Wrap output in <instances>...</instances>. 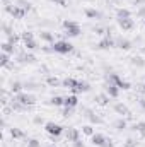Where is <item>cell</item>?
<instances>
[{"mask_svg":"<svg viewBox=\"0 0 145 147\" xmlns=\"http://www.w3.org/2000/svg\"><path fill=\"white\" fill-rule=\"evenodd\" d=\"M87 116H89V120H91L92 123H101V118H97L92 111H87Z\"/></svg>","mask_w":145,"mask_h":147,"instance_id":"1f68e13d","label":"cell"},{"mask_svg":"<svg viewBox=\"0 0 145 147\" xmlns=\"http://www.w3.org/2000/svg\"><path fill=\"white\" fill-rule=\"evenodd\" d=\"M133 130H137L140 135H144V137H145V121H138V123H135Z\"/></svg>","mask_w":145,"mask_h":147,"instance_id":"7402d4cb","label":"cell"},{"mask_svg":"<svg viewBox=\"0 0 145 147\" xmlns=\"http://www.w3.org/2000/svg\"><path fill=\"white\" fill-rule=\"evenodd\" d=\"M44 130L51 135V137H60L62 134H63V127L62 125H58V123H55V121H48L46 125H44Z\"/></svg>","mask_w":145,"mask_h":147,"instance_id":"277c9868","label":"cell"},{"mask_svg":"<svg viewBox=\"0 0 145 147\" xmlns=\"http://www.w3.org/2000/svg\"><path fill=\"white\" fill-rule=\"evenodd\" d=\"M125 147H137V142H135L133 139H128L126 144H125Z\"/></svg>","mask_w":145,"mask_h":147,"instance_id":"74e56055","label":"cell"},{"mask_svg":"<svg viewBox=\"0 0 145 147\" xmlns=\"http://www.w3.org/2000/svg\"><path fill=\"white\" fill-rule=\"evenodd\" d=\"M113 46H114V39L111 36H106L104 39H101L99 45H97V48H101V50H109V48H113Z\"/></svg>","mask_w":145,"mask_h":147,"instance_id":"9c48e42d","label":"cell"},{"mask_svg":"<svg viewBox=\"0 0 145 147\" xmlns=\"http://www.w3.org/2000/svg\"><path fill=\"white\" fill-rule=\"evenodd\" d=\"M7 39H9V43L15 45V43L19 41V36H15V34H9V36H7Z\"/></svg>","mask_w":145,"mask_h":147,"instance_id":"d590c367","label":"cell"},{"mask_svg":"<svg viewBox=\"0 0 145 147\" xmlns=\"http://www.w3.org/2000/svg\"><path fill=\"white\" fill-rule=\"evenodd\" d=\"M96 101H97L99 105H108L109 103V96L108 94H99V96H96Z\"/></svg>","mask_w":145,"mask_h":147,"instance_id":"cb8c5ba5","label":"cell"},{"mask_svg":"<svg viewBox=\"0 0 145 147\" xmlns=\"http://www.w3.org/2000/svg\"><path fill=\"white\" fill-rule=\"evenodd\" d=\"M46 84H48V86H58L60 80H58L56 77H48V79H46Z\"/></svg>","mask_w":145,"mask_h":147,"instance_id":"836d02e7","label":"cell"},{"mask_svg":"<svg viewBox=\"0 0 145 147\" xmlns=\"http://www.w3.org/2000/svg\"><path fill=\"white\" fill-rule=\"evenodd\" d=\"M119 91H121V89H119L116 84H109L108 82V86H106V94H108L109 98H118Z\"/></svg>","mask_w":145,"mask_h":147,"instance_id":"30bf717a","label":"cell"},{"mask_svg":"<svg viewBox=\"0 0 145 147\" xmlns=\"http://www.w3.org/2000/svg\"><path fill=\"white\" fill-rule=\"evenodd\" d=\"M63 86H65V87H68V89H73V87L77 86V80L72 79V77H68V79H65V80H63Z\"/></svg>","mask_w":145,"mask_h":147,"instance_id":"4316f807","label":"cell"},{"mask_svg":"<svg viewBox=\"0 0 145 147\" xmlns=\"http://www.w3.org/2000/svg\"><path fill=\"white\" fill-rule=\"evenodd\" d=\"M73 92H85V91H89V84L87 82H84V80H77V86L72 89Z\"/></svg>","mask_w":145,"mask_h":147,"instance_id":"4fadbf2b","label":"cell"},{"mask_svg":"<svg viewBox=\"0 0 145 147\" xmlns=\"http://www.w3.org/2000/svg\"><path fill=\"white\" fill-rule=\"evenodd\" d=\"M19 62L33 63V62H36V57H34V55H31V53H24V55H21V57H19Z\"/></svg>","mask_w":145,"mask_h":147,"instance_id":"e0dca14e","label":"cell"},{"mask_svg":"<svg viewBox=\"0 0 145 147\" xmlns=\"http://www.w3.org/2000/svg\"><path fill=\"white\" fill-rule=\"evenodd\" d=\"M73 147H84V144H82V142H80V139H79V140H75V142H73Z\"/></svg>","mask_w":145,"mask_h":147,"instance_id":"ab89813d","label":"cell"},{"mask_svg":"<svg viewBox=\"0 0 145 147\" xmlns=\"http://www.w3.org/2000/svg\"><path fill=\"white\" fill-rule=\"evenodd\" d=\"M14 101H17V103H21L22 106H33L34 103H36V98L33 96V94H29V92H19V94H15V98H14Z\"/></svg>","mask_w":145,"mask_h":147,"instance_id":"7a4b0ae2","label":"cell"},{"mask_svg":"<svg viewBox=\"0 0 145 147\" xmlns=\"http://www.w3.org/2000/svg\"><path fill=\"white\" fill-rule=\"evenodd\" d=\"M72 111H73V108H65V111H63V116H70V115H72Z\"/></svg>","mask_w":145,"mask_h":147,"instance_id":"f35d334b","label":"cell"},{"mask_svg":"<svg viewBox=\"0 0 145 147\" xmlns=\"http://www.w3.org/2000/svg\"><path fill=\"white\" fill-rule=\"evenodd\" d=\"M48 147H55V146H48Z\"/></svg>","mask_w":145,"mask_h":147,"instance_id":"ee69618b","label":"cell"},{"mask_svg":"<svg viewBox=\"0 0 145 147\" xmlns=\"http://www.w3.org/2000/svg\"><path fill=\"white\" fill-rule=\"evenodd\" d=\"M34 123H43V118H39V116H36V118H34Z\"/></svg>","mask_w":145,"mask_h":147,"instance_id":"b9f144b4","label":"cell"},{"mask_svg":"<svg viewBox=\"0 0 145 147\" xmlns=\"http://www.w3.org/2000/svg\"><path fill=\"white\" fill-rule=\"evenodd\" d=\"M114 111L119 115H130V110L123 105V103H114Z\"/></svg>","mask_w":145,"mask_h":147,"instance_id":"9a60e30c","label":"cell"},{"mask_svg":"<svg viewBox=\"0 0 145 147\" xmlns=\"http://www.w3.org/2000/svg\"><path fill=\"white\" fill-rule=\"evenodd\" d=\"M108 82L109 84H116L119 89H130V82H128V80H123L118 74H109L108 75Z\"/></svg>","mask_w":145,"mask_h":147,"instance_id":"5b68a950","label":"cell"},{"mask_svg":"<svg viewBox=\"0 0 145 147\" xmlns=\"http://www.w3.org/2000/svg\"><path fill=\"white\" fill-rule=\"evenodd\" d=\"M9 63H10V55L2 51V55H0V65H2V67H7Z\"/></svg>","mask_w":145,"mask_h":147,"instance_id":"44dd1931","label":"cell"},{"mask_svg":"<svg viewBox=\"0 0 145 147\" xmlns=\"http://www.w3.org/2000/svg\"><path fill=\"white\" fill-rule=\"evenodd\" d=\"M114 46H118L121 50H128L132 46V43L128 39H125V38H118V39H114Z\"/></svg>","mask_w":145,"mask_h":147,"instance_id":"7c38bea8","label":"cell"},{"mask_svg":"<svg viewBox=\"0 0 145 147\" xmlns=\"http://www.w3.org/2000/svg\"><path fill=\"white\" fill-rule=\"evenodd\" d=\"M116 17L118 19H128V17H132V12L128 9H118L116 10Z\"/></svg>","mask_w":145,"mask_h":147,"instance_id":"2e32d148","label":"cell"},{"mask_svg":"<svg viewBox=\"0 0 145 147\" xmlns=\"http://www.w3.org/2000/svg\"><path fill=\"white\" fill-rule=\"evenodd\" d=\"M77 105H79V99H77V96H75V94L67 96V98H65V101H63V106H65V108H75Z\"/></svg>","mask_w":145,"mask_h":147,"instance_id":"8fae6325","label":"cell"},{"mask_svg":"<svg viewBox=\"0 0 145 147\" xmlns=\"http://www.w3.org/2000/svg\"><path fill=\"white\" fill-rule=\"evenodd\" d=\"M5 10H7V12H10V16H12V17H15V19H22V17L28 14V10H26V9H22V7H19V5H14V7L7 5V7H5Z\"/></svg>","mask_w":145,"mask_h":147,"instance_id":"52a82bcc","label":"cell"},{"mask_svg":"<svg viewBox=\"0 0 145 147\" xmlns=\"http://www.w3.org/2000/svg\"><path fill=\"white\" fill-rule=\"evenodd\" d=\"M63 101H65L63 98L55 96V98H51V101H50V103H51V105H55V106H62V105H63Z\"/></svg>","mask_w":145,"mask_h":147,"instance_id":"f1b7e54d","label":"cell"},{"mask_svg":"<svg viewBox=\"0 0 145 147\" xmlns=\"http://www.w3.org/2000/svg\"><path fill=\"white\" fill-rule=\"evenodd\" d=\"M28 147H41V144L36 139H31V140H28Z\"/></svg>","mask_w":145,"mask_h":147,"instance_id":"e575fe53","label":"cell"},{"mask_svg":"<svg viewBox=\"0 0 145 147\" xmlns=\"http://www.w3.org/2000/svg\"><path fill=\"white\" fill-rule=\"evenodd\" d=\"M94 31H96V33H97V34H103V31H104V29H103V28H96V29H94Z\"/></svg>","mask_w":145,"mask_h":147,"instance_id":"60d3db41","label":"cell"},{"mask_svg":"<svg viewBox=\"0 0 145 147\" xmlns=\"http://www.w3.org/2000/svg\"><path fill=\"white\" fill-rule=\"evenodd\" d=\"M10 135H12V139H22L24 137V132L19 130V128H12L10 130Z\"/></svg>","mask_w":145,"mask_h":147,"instance_id":"484cf974","label":"cell"},{"mask_svg":"<svg viewBox=\"0 0 145 147\" xmlns=\"http://www.w3.org/2000/svg\"><path fill=\"white\" fill-rule=\"evenodd\" d=\"M63 29H65V34L68 38H75L80 34V26L75 21H65L63 22Z\"/></svg>","mask_w":145,"mask_h":147,"instance_id":"3957f363","label":"cell"},{"mask_svg":"<svg viewBox=\"0 0 145 147\" xmlns=\"http://www.w3.org/2000/svg\"><path fill=\"white\" fill-rule=\"evenodd\" d=\"M67 140H70V142L79 140V130L77 128H68L67 130Z\"/></svg>","mask_w":145,"mask_h":147,"instance_id":"5bb4252c","label":"cell"},{"mask_svg":"<svg viewBox=\"0 0 145 147\" xmlns=\"http://www.w3.org/2000/svg\"><path fill=\"white\" fill-rule=\"evenodd\" d=\"M82 132H84L85 135H89V137H92V135L96 134V132H94V128H92L91 125H87V127H84V128H82Z\"/></svg>","mask_w":145,"mask_h":147,"instance_id":"d6a6232c","label":"cell"},{"mask_svg":"<svg viewBox=\"0 0 145 147\" xmlns=\"http://www.w3.org/2000/svg\"><path fill=\"white\" fill-rule=\"evenodd\" d=\"M73 50V45L72 43H68V41H55L53 45H51V51H55V53H70Z\"/></svg>","mask_w":145,"mask_h":147,"instance_id":"6da1fadb","label":"cell"},{"mask_svg":"<svg viewBox=\"0 0 145 147\" xmlns=\"http://www.w3.org/2000/svg\"><path fill=\"white\" fill-rule=\"evenodd\" d=\"M85 16L91 17V19H99V17H101L99 10H96V9H87V10H85Z\"/></svg>","mask_w":145,"mask_h":147,"instance_id":"ffe728a7","label":"cell"},{"mask_svg":"<svg viewBox=\"0 0 145 147\" xmlns=\"http://www.w3.org/2000/svg\"><path fill=\"white\" fill-rule=\"evenodd\" d=\"M21 38H22V41H26V39H33V33H28V31H26V33H22V34H21Z\"/></svg>","mask_w":145,"mask_h":147,"instance_id":"8d00e7d4","label":"cell"},{"mask_svg":"<svg viewBox=\"0 0 145 147\" xmlns=\"http://www.w3.org/2000/svg\"><path fill=\"white\" fill-rule=\"evenodd\" d=\"M39 36H41V39H44V41H48V43H51V45L55 43V36H53L50 31H41Z\"/></svg>","mask_w":145,"mask_h":147,"instance_id":"d6986e66","label":"cell"},{"mask_svg":"<svg viewBox=\"0 0 145 147\" xmlns=\"http://www.w3.org/2000/svg\"><path fill=\"white\" fill-rule=\"evenodd\" d=\"M114 128H118V130H125V128H126V120H123V118L116 120V121H114Z\"/></svg>","mask_w":145,"mask_h":147,"instance_id":"d4e9b609","label":"cell"},{"mask_svg":"<svg viewBox=\"0 0 145 147\" xmlns=\"http://www.w3.org/2000/svg\"><path fill=\"white\" fill-rule=\"evenodd\" d=\"M17 5H19V7H22V9H26L28 12L31 10V3H29V2H26V0H17Z\"/></svg>","mask_w":145,"mask_h":147,"instance_id":"4dcf8cb0","label":"cell"},{"mask_svg":"<svg viewBox=\"0 0 145 147\" xmlns=\"http://www.w3.org/2000/svg\"><path fill=\"white\" fill-rule=\"evenodd\" d=\"M14 50H15V46H14L12 43H9V41L2 43V51H3V53H9V55H12V53H14Z\"/></svg>","mask_w":145,"mask_h":147,"instance_id":"ac0fdd59","label":"cell"},{"mask_svg":"<svg viewBox=\"0 0 145 147\" xmlns=\"http://www.w3.org/2000/svg\"><path fill=\"white\" fill-rule=\"evenodd\" d=\"M21 89H22V84H21V82H14V84H12V87H10V91H12L14 94H19V92H21Z\"/></svg>","mask_w":145,"mask_h":147,"instance_id":"83f0119b","label":"cell"},{"mask_svg":"<svg viewBox=\"0 0 145 147\" xmlns=\"http://www.w3.org/2000/svg\"><path fill=\"white\" fill-rule=\"evenodd\" d=\"M132 63H133V65H137V67H144V65H145V60L142 58V57H135V58L132 60Z\"/></svg>","mask_w":145,"mask_h":147,"instance_id":"f546056e","label":"cell"},{"mask_svg":"<svg viewBox=\"0 0 145 147\" xmlns=\"http://www.w3.org/2000/svg\"><path fill=\"white\" fill-rule=\"evenodd\" d=\"M24 46H26L28 50H36L38 43L34 41V38H33V39H26V41H24Z\"/></svg>","mask_w":145,"mask_h":147,"instance_id":"603a6c76","label":"cell"},{"mask_svg":"<svg viewBox=\"0 0 145 147\" xmlns=\"http://www.w3.org/2000/svg\"><path fill=\"white\" fill-rule=\"evenodd\" d=\"M118 24H119V28L125 29V31H130V29H133V26H135V22H133L132 17H128V19H118Z\"/></svg>","mask_w":145,"mask_h":147,"instance_id":"ba28073f","label":"cell"},{"mask_svg":"<svg viewBox=\"0 0 145 147\" xmlns=\"http://www.w3.org/2000/svg\"><path fill=\"white\" fill-rule=\"evenodd\" d=\"M53 2H56V3H60V5H65V3H67L65 0H53Z\"/></svg>","mask_w":145,"mask_h":147,"instance_id":"7bdbcfd3","label":"cell"},{"mask_svg":"<svg viewBox=\"0 0 145 147\" xmlns=\"http://www.w3.org/2000/svg\"><path fill=\"white\" fill-rule=\"evenodd\" d=\"M91 140H92V144L97 147H113V142L106 139L103 134H94L92 137H91Z\"/></svg>","mask_w":145,"mask_h":147,"instance_id":"8992f818","label":"cell"}]
</instances>
